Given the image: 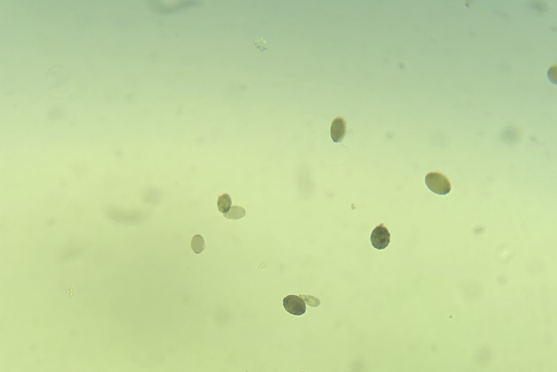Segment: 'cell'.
Wrapping results in <instances>:
<instances>
[{"instance_id": "obj_9", "label": "cell", "mask_w": 557, "mask_h": 372, "mask_svg": "<svg viewBox=\"0 0 557 372\" xmlns=\"http://www.w3.org/2000/svg\"><path fill=\"white\" fill-rule=\"evenodd\" d=\"M254 44H255L257 48L259 49V50L262 51V52L267 50V48H268V47H267L266 41H265V39H263V38H260V39L254 41Z\"/></svg>"}, {"instance_id": "obj_7", "label": "cell", "mask_w": 557, "mask_h": 372, "mask_svg": "<svg viewBox=\"0 0 557 372\" xmlns=\"http://www.w3.org/2000/svg\"><path fill=\"white\" fill-rule=\"evenodd\" d=\"M192 250L194 253L199 254L205 249V241L200 235H195L192 237L191 241Z\"/></svg>"}, {"instance_id": "obj_1", "label": "cell", "mask_w": 557, "mask_h": 372, "mask_svg": "<svg viewBox=\"0 0 557 372\" xmlns=\"http://www.w3.org/2000/svg\"><path fill=\"white\" fill-rule=\"evenodd\" d=\"M425 183L430 190L436 194L446 195L451 190V185L448 178L437 172L428 173L425 177Z\"/></svg>"}, {"instance_id": "obj_10", "label": "cell", "mask_w": 557, "mask_h": 372, "mask_svg": "<svg viewBox=\"0 0 557 372\" xmlns=\"http://www.w3.org/2000/svg\"></svg>"}, {"instance_id": "obj_4", "label": "cell", "mask_w": 557, "mask_h": 372, "mask_svg": "<svg viewBox=\"0 0 557 372\" xmlns=\"http://www.w3.org/2000/svg\"><path fill=\"white\" fill-rule=\"evenodd\" d=\"M347 122L342 117H337L331 126V137L334 143L341 142L346 134Z\"/></svg>"}, {"instance_id": "obj_3", "label": "cell", "mask_w": 557, "mask_h": 372, "mask_svg": "<svg viewBox=\"0 0 557 372\" xmlns=\"http://www.w3.org/2000/svg\"><path fill=\"white\" fill-rule=\"evenodd\" d=\"M283 307L288 313L294 316H302L306 312V305L302 297L289 295L283 299Z\"/></svg>"}, {"instance_id": "obj_6", "label": "cell", "mask_w": 557, "mask_h": 372, "mask_svg": "<svg viewBox=\"0 0 557 372\" xmlns=\"http://www.w3.org/2000/svg\"><path fill=\"white\" fill-rule=\"evenodd\" d=\"M246 215V210L241 206H234L228 212L224 214V217L229 220H239Z\"/></svg>"}, {"instance_id": "obj_2", "label": "cell", "mask_w": 557, "mask_h": 372, "mask_svg": "<svg viewBox=\"0 0 557 372\" xmlns=\"http://www.w3.org/2000/svg\"><path fill=\"white\" fill-rule=\"evenodd\" d=\"M372 246L375 249L381 250L387 247L390 243V233L383 224L377 226L372 232L371 236Z\"/></svg>"}, {"instance_id": "obj_5", "label": "cell", "mask_w": 557, "mask_h": 372, "mask_svg": "<svg viewBox=\"0 0 557 372\" xmlns=\"http://www.w3.org/2000/svg\"><path fill=\"white\" fill-rule=\"evenodd\" d=\"M232 200L230 195L227 193L221 195L218 198L217 201V207L219 211L222 212V214H225L226 213L230 211V207H231Z\"/></svg>"}, {"instance_id": "obj_8", "label": "cell", "mask_w": 557, "mask_h": 372, "mask_svg": "<svg viewBox=\"0 0 557 372\" xmlns=\"http://www.w3.org/2000/svg\"><path fill=\"white\" fill-rule=\"evenodd\" d=\"M300 297L303 298L307 303L311 307H318V305L321 304V302L316 297L312 296H305V295H301Z\"/></svg>"}]
</instances>
